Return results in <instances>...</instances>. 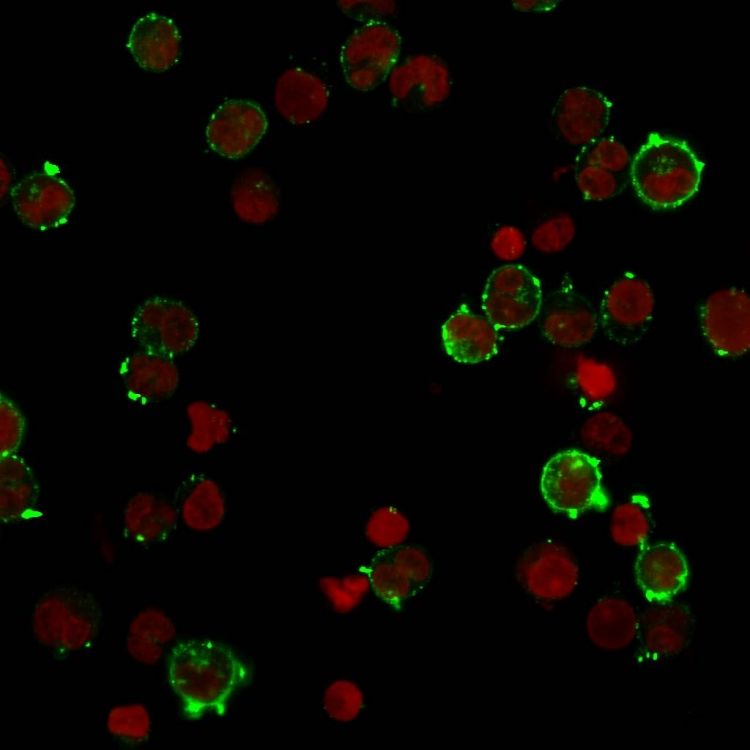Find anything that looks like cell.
Masks as SVG:
<instances>
[{
	"mask_svg": "<svg viewBox=\"0 0 750 750\" xmlns=\"http://www.w3.org/2000/svg\"><path fill=\"white\" fill-rule=\"evenodd\" d=\"M168 678L188 720L224 715L232 695L250 680L233 650L209 639L176 644L168 657Z\"/></svg>",
	"mask_w": 750,
	"mask_h": 750,
	"instance_id": "cell-1",
	"label": "cell"
},
{
	"mask_svg": "<svg viewBox=\"0 0 750 750\" xmlns=\"http://www.w3.org/2000/svg\"><path fill=\"white\" fill-rule=\"evenodd\" d=\"M703 167L684 141L651 133L633 159L630 176L644 203L667 210L697 192Z\"/></svg>",
	"mask_w": 750,
	"mask_h": 750,
	"instance_id": "cell-2",
	"label": "cell"
},
{
	"mask_svg": "<svg viewBox=\"0 0 750 750\" xmlns=\"http://www.w3.org/2000/svg\"><path fill=\"white\" fill-rule=\"evenodd\" d=\"M100 614L90 594L71 588L53 590L34 607L33 633L43 646L53 651L77 652L96 639Z\"/></svg>",
	"mask_w": 750,
	"mask_h": 750,
	"instance_id": "cell-3",
	"label": "cell"
},
{
	"mask_svg": "<svg viewBox=\"0 0 750 750\" xmlns=\"http://www.w3.org/2000/svg\"><path fill=\"white\" fill-rule=\"evenodd\" d=\"M540 486L547 504L570 517L589 510L602 511L609 504L598 461L578 450L551 457L543 468Z\"/></svg>",
	"mask_w": 750,
	"mask_h": 750,
	"instance_id": "cell-4",
	"label": "cell"
},
{
	"mask_svg": "<svg viewBox=\"0 0 750 750\" xmlns=\"http://www.w3.org/2000/svg\"><path fill=\"white\" fill-rule=\"evenodd\" d=\"M130 331L141 349L174 359L195 345L199 323L182 302L155 296L136 309Z\"/></svg>",
	"mask_w": 750,
	"mask_h": 750,
	"instance_id": "cell-5",
	"label": "cell"
},
{
	"mask_svg": "<svg viewBox=\"0 0 750 750\" xmlns=\"http://www.w3.org/2000/svg\"><path fill=\"white\" fill-rule=\"evenodd\" d=\"M540 281L522 265L495 269L482 295L486 318L499 330H516L532 322L540 312Z\"/></svg>",
	"mask_w": 750,
	"mask_h": 750,
	"instance_id": "cell-6",
	"label": "cell"
},
{
	"mask_svg": "<svg viewBox=\"0 0 750 750\" xmlns=\"http://www.w3.org/2000/svg\"><path fill=\"white\" fill-rule=\"evenodd\" d=\"M401 51L399 33L385 22L364 24L341 48L340 62L347 83L370 91L389 76Z\"/></svg>",
	"mask_w": 750,
	"mask_h": 750,
	"instance_id": "cell-7",
	"label": "cell"
},
{
	"mask_svg": "<svg viewBox=\"0 0 750 750\" xmlns=\"http://www.w3.org/2000/svg\"><path fill=\"white\" fill-rule=\"evenodd\" d=\"M654 304L648 283L634 274L626 273L606 290L598 321L611 341L631 345L648 331Z\"/></svg>",
	"mask_w": 750,
	"mask_h": 750,
	"instance_id": "cell-8",
	"label": "cell"
},
{
	"mask_svg": "<svg viewBox=\"0 0 750 750\" xmlns=\"http://www.w3.org/2000/svg\"><path fill=\"white\" fill-rule=\"evenodd\" d=\"M516 576L521 586L542 600H559L576 588L579 571L570 552L554 541L529 547L520 557Z\"/></svg>",
	"mask_w": 750,
	"mask_h": 750,
	"instance_id": "cell-9",
	"label": "cell"
},
{
	"mask_svg": "<svg viewBox=\"0 0 750 750\" xmlns=\"http://www.w3.org/2000/svg\"><path fill=\"white\" fill-rule=\"evenodd\" d=\"M700 320L702 331L717 354L737 357L750 346V299L737 288H725L705 300Z\"/></svg>",
	"mask_w": 750,
	"mask_h": 750,
	"instance_id": "cell-10",
	"label": "cell"
},
{
	"mask_svg": "<svg viewBox=\"0 0 750 750\" xmlns=\"http://www.w3.org/2000/svg\"><path fill=\"white\" fill-rule=\"evenodd\" d=\"M388 77L393 97L417 111L441 105L452 90L448 66L442 59L431 54L411 55L396 64Z\"/></svg>",
	"mask_w": 750,
	"mask_h": 750,
	"instance_id": "cell-11",
	"label": "cell"
},
{
	"mask_svg": "<svg viewBox=\"0 0 750 750\" xmlns=\"http://www.w3.org/2000/svg\"><path fill=\"white\" fill-rule=\"evenodd\" d=\"M13 208L29 227L45 230L64 223L75 205L72 189L49 173H33L11 189Z\"/></svg>",
	"mask_w": 750,
	"mask_h": 750,
	"instance_id": "cell-12",
	"label": "cell"
},
{
	"mask_svg": "<svg viewBox=\"0 0 750 750\" xmlns=\"http://www.w3.org/2000/svg\"><path fill=\"white\" fill-rule=\"evenodd\" d=\"M540 321L545 337L553 344L578 347L591 341L598 329V314L592 303L571 284L563 283L542 303Z\"/></svg>",
	"mask_w": 750,
	"mask_h": 750,
	"instance_id": "cell-13",
	"label": "cell"
},
{
	"mask_svg": "<svg viewBox=\"0 0 750 750\" xmlns=\"http://www.w3.org/2000/svg\"><path fill=\"white\" fill-rule=\"evenodd\" d=\"M267 118L256 103L234 99L221 104L212 114L206 138L210 147L229 159L248 154L267 129Z\"/></svg>",
	"mask_w": 750,
	"mask_h": 750,
	"instance_id": "cell-14",
	"label": "cell"
},
{
	"mask_svg": "<svg viewBox=\"0 0 750 750\" xmlns=\"http://www.w3.org/2000/svg\"><path fill=\"white\" fill-rule=\"evenodd\" d=\"M611 108V102L601 92L577 86L560 94L553 119L567 142L583 147L600 138L609 124Z\"/></svg>",
	"mask_w": 750,
	"mask_h": 750,
	"instance_id": "cell-15",
	"label": "cell"
},
{
	"mask_svg": "<svg viewBox=\"0 0 750 750\" xmlns=\"http://www.w3.org/2000/svg\"><path fill=\"white\" fill-rule=\"evenodd\" d=\"M120 376L127 396L140 405L157 404L168 399L180 382L174 359L144 349L123 360Z\"/></svg>",
	"mask_w": 750,
	"mask_h": 750,
	"instance_id": "cell-16",
	"label": "cell"
},
{
	"mask_svg": "<svg viewBox=\"0 0 750 750\" xmlns=\"http://www.w3.org/2000/svg\"><path fill=\"white\" fill-rule=\"evenodd\" d=\"M635 577L648 601L664 604L686 588L689 568L674 544L658 543L640 552L635 562Z\"/></svg>",
	"mask_w": 750,
	"mask_h": 750,
	"instance_id": "cell-17",
	"label": "cell"
},
{
	"mask_svg": "<svg viewBox=\"0 0 750 750\" xmlns=\"http://www.w3.org/2000/svg\"><path fill=\"white\" fill-rule=\"evenodd\" d=\"M179 519L192 531L209 532L218 528L227 513V501L218 482L194 471L182 478L172 500Z\"/></svg>",
	"mask_w": 750,
	"mask_h": 750,
	"instance_id": "cell-18",
	"label": "cell"
},
{
	"mask_svg": "<svg viewBox=\"0 0 750 750\" xmlns=\"http://www.w3.org/2000/svg\"><path fill=\"white\" fill-rule=\"evenodd\" d=\"M442 341L454 360L474 364L497 353L499 332L486 317L473 314L463 305L444 323Z\"/></svg>",
	"mask_w": 750,
	"mask_h": 750,
	"instance_id": "cell-19",
	"label": "cell"
},
{
	"mask_svg": "<svg viewBox=\"0 0 750 750\" xmlns=\"http://www.w3.org/2000/svg\"><path fill=\"white\" fill-rule=\"evenodd\" d=\"M180 43V33L173 20L148 13L133 25L127 46L142 68L163 71L177 61Z\"/></svg>",
	"mask_w": 750,
	"mask_h": 750,
	"instance_id": "cell-20",
	"label": "cell"
},
{
	"mask_svg": "<svg viewBox=\"0 0 750 750\" xmlns=\"http://www.w3.org/2000/svg\"><path fill=\"white\" fill-rule=\"evenodd\" d=\"M279 114L295 125L316 120L327 108L329 91L317 76L290 68L277 79L274 92Z\"/></svg>",
	"mask_w": 750,
	"mask_h": 750,
	"instance_id": "cell-21",
	"label": "cell"
},
{
	"mask_svg": "<svg viewBox=\"0 0 750 750\" xmlns=\"http://www.w3.org/2000/svg\"><path fill=\"white\" fill-rule=\"evenodd\" d=\"M179 519L172 501L153 492L141 491L123 510L125 536L135 544L150 545L168 538Z\"/></svg>",
	"mask_w": 750,
	"mask_h": 750,
	"instance_id": "cell-22",
	"label": "cell"
},
{
	"mask_svg": "<svg viewBox=\"0 0 750 750\" xmlns=\"http://www.w3.org/2000/svg\"><path fill=\"white\" fill-rule=\"evenodd\" d=\"M230 200L237 217L252 225L267 223L280 208V194L274 180L265 171L254 167L235 179Z\"/></svg>",
	"mask_w": 750,
	"mask_h": 750,
	"instance_id": "cell-23",
	"label": "cell"
},
{
	"mask_svg": "<svg viewBox=\"0 0 750 750\" xmlns=\"http://www.w3.org/2000/svg\"><path fill=\"white\" fill-rule=\"evenodd\" d=\"M590 640L606 650H619L637 635L638 619L633 607L618 598H603L590 609L586 620Z\"/></svg>",
	"mask_w": 750,
	"mask_h": 750,
	"instance_id": "cell-24",
	"label": "cell"
},
{
	"mask_svg": "<svg viewBox=\"0 0 750 750\" xmlns=\"http://www.w3.org/2000/svg\"><path fill=\"white\" fill-rule=\"evenodd\" d=\"M645 646L654 654L668 655L679 652L686 644L691 626L687 606L668 605L648 610L643 615Z\"/></svg>",
	"mask_w": 750,
	"mask_h": 750,
	"instance_id": "cell-25",
	"label": "cell"
},
{
	"mask_svg": "<svg viewBox=\"0 0 750 750\" xmlns=\"http://www.w3.org/2000/svg\"><path fill=\"white\" fill-rule=\"evenodd\" d=\"M186 415L190 424L186 446L195 454H206L228 443L233 436L231 414L212 402L194 400L188 404Z\"/></svg>",
	"mask_w": 750,
	"mask_h": 750,
	"instance_id": "cell-26",
	"label": "cell"
},
{
	"mask_svg": "<svg viewBox=\"0 0 750 750\" xmlns=\"http://www.w3.org/2000/svg\"><path fill=\"white\" fill-rule=\"evenodd\" d=\"M583 442L591 449L624 455L632 445V432L617 415L603 411L589 417L581 429Z\"/></svg>",
	"mask_w": 750,
	"mask_h": 750,
	"instance_id": "cell-27",
	"label": "cell"
},
{
	"mask_svg": "<svg viewBox=\"0 0 750 750\" xmlns=\"http://www.w3.org/2000/svg\"><path fill=\"white\" fill-rule=\"evenodd\" d=\"M571 380L583 399L593 405L607 401L617 388L616 375L608 364L583 355L573 363Z\"/></svg>",
	"mask_w": 750,
	"mask_h": 750,
	"instance_id": "cell-28",
	"label": "cell"
},
{
	"mask_svg": "<svg viewBox=\"0 0 750 750\" xmlns=\"http://www.w3.org/2000/svg\"><path fill=\"white\" fill-rule=\"evenodd\" d=\"M362 569L376 596L394 609L402 607L416 592L406 576L392 563L376 554Z\"/></svg>",
	"mask_w": 750,
	"mask_h": 750,
	"instance_id": "cell-29",
	"label": "cell"
},
{
	"mask_svg": "<svg viewBox=\"0 0 750 750\" xmlns=\"http://www.w3.org/2000/svg\"><path fill=\"white\" fill-rule=\"evenodd\" d=\"M643 497L618 505L612 512L610 532L622 546H638L645 542L650 529L648 506Z\"/></svg>",
	"mask_w": 750,
	"mask_h": 750,
	"instance_id": "cell-30",
	"label": "cell"
},
{
	"mask_svg": "<svg viewBox=\"0 0 750 750\" xmlns=\"http://www.w3.org/2000/svg\"><path fill=\"white\" fill-rule=\"evenodd\" d=\"M410 532L407 517L393 506L375 509L367 519L365 536L380 550L402 545Z\"/></svg>",
	"mask_w": 750,
	"mask_h": 750,
	"instance_id": "cell-31",
	"label": "cell"
},
{
	"mask_svg": "<svg viewBox=\"0 0 750 750\" xmlns=\"http://www.w3.org/2000/svg\"><path fill=\"white\" fill-rule=\"evenodd\" d=\"M151 724L148 709L138 703L115 706L107 716L109 733L129 743L144 742L151 732Z\"/></svg>",
	"mask_w": 750,
	"mask_h": 750,
	"instance_id": "cell-32",
	"label": "cell"
},
{
	"mask_svg": "<svg viewBox=\"0 0 750 750\" xmlns=\"http://www.w3.org/2000/svg\"><path fill=\"white\" fill-rule=\"evenodd\" d=\"M39 506V486L36 481L0 485V518L3 523H14L34 516Z\"/></svg>",
	"mask_w": 750,
	"mask_h": 750,
	"instance_id": "cell-33",
	"label": "cell"
},
{
	"mask_svg": "<svg viewBox=\"0 0 750 750\" xmlns=\"http://www.w3.org/2000/svg\"><path fill=\"white\" fill-rule=\"evenodd\" d=\"M323 707L326 714L335 721H353L364 707L363 692L352 681H334L324 692Z\"/></svg>",
	"mask_w": 750,
	"mask_h": 750,
	"instance_id": "cell-34",
	"label": "cell"
},
{
	"mask_svg": "<svg viewBox=\"0 0 750 750\" xmlns=\"http://www.w3.org/2000/svg\"><path fill=\"white\" fill-rule=\"evenodd\" d=\"M376 555L392 563L420 591L431 577V563L426 553L418 547L399 545L379 550Z\"/></svg>",
	"mask_w": 750,
	"mask_h": 750,
	"instance_id": "cell-35",
	"label": "cell"
},
{
	"mask_svg": "<svg viewBox=\"0 0 750 750\" xmlns=\"http://www.w3.org/2000/svg\"><path fill=\"white\" fill-rule=\"evenodd\" d=\"M575 180L581 194L592 201H603L617 195L625 185L620 174L601 167L576 163Z\"/></svg>",
	"mask_w": 750,
	"mask_h": 750,
	"instance_id": "cell-36",
	"label": "cell"
},
{
	"mask_svg": "<svg viewBox=\"0 0 750 750\" xmlns=\"http://www.w3.org/2000/svg\"><path fill=\"white\" fill-rule=\"evenodd\" d=\"M629 159V153L620 141L604 137L583 146L576 157V163L590 164L620 174L628 167Z\"/></svg>",
	"mask_w": 750,
	"mask_h": 750,
	"instance_id": "cell-37",
	"label": "cell"
},
{
	"mask_svg": "<svg viewBox=\"0 0 750 750\" xmlns=\"http://www.w3.org/2000/svg\"><path fill=\"white\" fill-rule=\"evenodd\" d=\"M576 235L574 220L560 214L542 222L532 234L533 246L545 253H556L565 249Z\"/></svg>",
	"mask_w": 750,
	"mask_h": 750,
	"instance_id": "cell-38",
	"label": "cell"
},
{
	"mask_svg": "<svg viewBox=\"0 0 750 750\" xmlns=\"http://www.w3.org/2000/svg\"><path fill=\"white\" fill-rule=\"evenodd\" d=\"M176 634L172 620L158 608H147L137 614L129 626V635L164 646Z\"/></svg>",
	"mask_w": 750,
	"mask_h": 750,
	"instance_id": "cell-39",
	"label": "cell"
},
{
	"mask_svg": "<svg viewBox=\"0 0 750 750\" xmlns=\"http://www.w3.org/2000/svg\"><path fill=\"white\" fill-rule=\"evenodd\" d=\"M25 419L18 407L1 393L0 397V457L15 454L22 444Z\"/></svg>",
	"mask_w": 750,
	"mask_h": 750,
	"instance_id": "cell-40",
	"label": "cell"
},
{
	"mask_svg": "<svg viewBox=\"0 0 750 750\" xmlns=\"http://www.w3.org/2000/svg\"><path fill=\"white\" fill-rule=\"evenodd\" d=\"M328 579L338 591V594H332L334 596L333 601L343 611L354 608L370 587L368 576L362 568H360L359 573L347 576L342 580Z\"/></svg>",
	"mask_w": 750,
	"mask_h": 750,
	"instance_id": "cell-41",
	"label": "cell"
},
{
	"mask_svg": "<svg viewBox=\"0 0 750 750\" xmlns=\"http://www.w3.org/2000/svg\"><path fill=\"white\" fill-rule=\"evenodd\" d=\"M337 4L347 16L365 24L383 22L382 18L396 10L394 1H338Z\"/></svg>",
	"mask_w": 750,
	"mask_h": 750,
	"instance_id": "cell-42",
	"label": "cell"
},
{
	"mask_svg": "<svg viewBox=\"0 0 750 750\" xmlns=\"http://www.w3.org/2000/svg\"><path fill=\"white\" fill-rule=\"evenodd\" d=\"M526 239L515 226L503 225L491 238V248L495 255L503 260H515L525 251Z\"/></svg>",
	"mask_w": 750,
	"mask_h": 750,
	"instance_id": "cell-43",
	"label": "cell"
},
{
	"mask_svg": "<svg viewBox=\"0 0 750 750\" xmlns=\"http://www.w3.org/2000/svg\"><path fill=\"white\" fill-rule=\"evenodd\" d=\"M31 467L19 455L11 454L0 457V485H10L34 481Z\"/></svg>",
	"mask_w": 750,
	"mask_h": 750,
	"instance_id": "cell-44",
	"label": "cell"
},
{
	"mask_svg": "<svg viewBox=\"0 0 750 750\" xmlns=\"http://www.w3.org/2000/svg\"><path fill=\"white\" fill-rule=\"evenodd\" d=\"M126 649L130 656L141 664H156L164 653V646L128 635Z\"/></svg>",
	"mask_w": 750,
	"mask_h": 750,
	"instance_id": "cell-45",
	"label": "cell"
},
{
	"mask_svg": "<svg viewBox=\"0 0 750 750\" xmlns=\"http://www.w3.org/2000/svg\"><path fill=\"white\" fill-rule=\"evenodd\" d=\"M558 1H543V0H530V1H513L512 4L515 9L520 11H548L558 4Z\"/></svg>",
	"mask_w": 750,
	"mask_h": 750,
	"instance_id": "cell-46",
	"label": "cell"
},
{
	"mask_svg": "<svg viewBox=\"0 0 750 750\" xmlns=\"http://www.w3.org/2000/svg\"><path fill=\"white\" fill-rule=\"evenodd\" d=\"M0 182H1L0 196H1V201L3 202L5 195L8 193L11 183H12V171L3 156L1 157V165H0Z\"/></svg>",
	"mask_w": 750,
	"mask_h": 750,
	"instance_id": "cell-47",
	"label": "cell"
}]
</instances>
